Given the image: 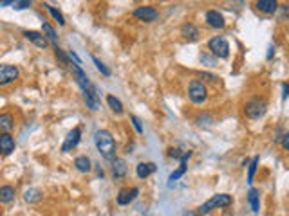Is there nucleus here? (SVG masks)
<instances>
[{
    "instance_id": "1",
    "label": "nucleus",
    "mask_w": 289,
    "mask_h": 216,
    "mask_svg": "<svg viewBox=\"0 0 289 216\" xmlns=\"http://www.w3.org/2000/svg\"><path fill=\"white\" fill-rule=\"evenodd\" d=\"M94 144L96 150L100 151L101 157L107 160H112L116 155V141L109 130H98L94 133Z\"/></svg>"
},
{
    "instance_id": "2",
    "label": "nucleus",
    "mask_w": 289,
    "mask_h": 216,
    "mask_svg": "<svg viewBox=\"0 0 289 216\" xmlns=\"http://www.w3.org/2000/svg\"><path fill=\"white\" fill-rule=\"evenodd\" d=\"M232 204H233L232 195L219 193V195H214L210 200H206L203 206L197 207V211L195 213H197L199 216H206V215H210V213L214 211V209H226V207H230Z\"/></svg>"
},
{
    "instance_id": "3",
    "label": "nucleus",
    "mask_w": 289,
    "mask_h": 216,
    "mask_svg": "<svg viewBox=\"0 0 289 216\" xmlns=\"http://www.w3.org/2000/svg\"><path fill=\"white\" fill-rule=\"evenodd\" d=\"M266 112H268V103H266L264 98H253L244 105V113H246V117L253 119V121L264 117Z\"/></svg>"
},
{
    "instance_id": "4",
    "label": "nucleus",
    "mask_w": 289,
    "mask_h": 216,
    "mask_svg": "<svg viewBox=\"0 0 289 216\" xmlns=\"http://www.w3.org/2000/svg\"><path fill=\"white\" fill-rule=\"evenodd\" d=\"M188 98L194 105H203L208 99V87L199 80L190 81L188 85Z\"/></svg>"
},
{
    "instance_id": "5",
    "label": "nucleus",
    "mask_w": 289,
    "mask_h": 216,
    "mask_svg": "<svg viewBox=\"0 0 289 216\" xmlns=\"http://www.w3.org/2000/svg\"><path fill=\"white\" fill-rule=\"evenodd\" d=\"M208 49L215 58H221V60H226V58L230 56V45H228L226 38L223 36L212 38L208 42Z\"/></svg>"
},
{
    "instance_id": "6",
    "label": "nucleus",
    "mask_w": 289,
    "mask_h": 216,
    "mask_svg": "<svg viewBox=\"0 0 289 216\" xmlns=\"http://www.w3.org/2000/svg\"><path fill=\"white\" fill-rule=\"evenodd\" d=\"M20 71L18 67L11 65V63H0V87L11 85L18 80Z\"/></svg>"
},
{
    "instance_id": "7",
    "label": "nucleus",
    "mask_w": 289,
    "mask_h": 216,
    "mask_svg": "<svg viewBox=\"0 0 289 216\" xmlns=\"http://www.w3.org/2000/svg\"><path fill=\"white\" fill-rule=\"evenodd\" d=\"M132 14H134V16H136V18H138V20L145 22V24L156 22L157 16H159L157 9H156V7H152V5H141V7H136Z\"/></svg>"
},
{
    "instance_id": "8",
    "label": "nucleus",
    "mask_w": 289,
    "mask_h": 216,
    "mask_svg": "<svg viewBox=\"0 0 289 216\" xmlns=\"http://www.w3.org/2000/svg\"><path fill=\"white\" fill-rule=\"evenodd\" d=\"M80 141H81V128H72L71 132H69V135L65 137V142H63V146H62V151L63 153L72 151L76 146L80 144Z\"/></svg>"
},
{
    "instance_id": "9",
    "label": "nucleus",
    "mask_w": 289,
    "mask_h": 216,
    "mask_svg": "<svg viewBox=\"0 0 289 216\" xmlns=\"http://www.w3.org/2000/svg\"><path fill=\"white\" fill-rule=\"evenodd\" d=\"M139 195V188H125L118 193V197H116V202L118 206H128L130 202H134Z\"/></svg>"
},
{
    "instance_id": "10",
    "label": "nucleus",
    "mask_w": 289,
    "mask_h": 216,
    "mask_svg": "<svg viewBox=\"0 0 289 216\" xmlns=\"http://www.w3.org/2000/svg\"><path fill=\"white\" fill-rule=\"evenodd\" d=\"M190 157H192V151H185V153L181 155V159H179V168H177L176 171H174V173H172L170 177H168V180H170V182H168V186H172V184L176 182V180H179L181 177H183V175L186 173V169H188L186 162H188Z\"/></svg>"
},
{
    "instance_id": "11",
    "label": "nucleus",
    "mask_w": 289,
    "mask_h": 216,
    "mask_svg": "<svg viewBox=\"0 0 289 216\" xmlns=\"http://www.w3.org/2000/svg\"><path fill=\"white\" fill-rule=\"evenodd\" d=\"M14 146H16V142H14V137L11 133H0V155H11L14 151Z\"/></svg>"
},
{
    "instance_id": "12",
    "label": "nucleus",
    "mask_w": 289,
    "mask_h": 216,
    "mask_svg": "<svg viewBox=\"0 0 289 216\" xmlns=\"http://www.w3.org/2000/svg\"><path fill=\"white\" fill-rule=\"evenodd\" d=\"M255 9L262 14H275L279 11V0H257Z\"/></svg>"
},
{
    "instance_id": "13",
    "label": "nucleus",
    "mask_w": 289,
    "mask_h": 216,
    "mask_svg": "<svg viewBox=\"0 0 289 216\" xmlns=\"http://www.w3.org/2000/svg\"><path fill=\"white\" fill-rule=\"evenodd\" d=\"M24 36L25 40H29V42L34 43L40 49H45L49 45L47 38L43 36V33H38V31H24Z\"/></svg>"
},
{
    "instance_id": "14",
    "label": "nucleus",
    "mask_w": 289,
    "mask_h": 216,
    "mask_svg": "<svg viewBox=\"0 0 289 216\" xmlns=\"http://www.w3.org/2000/svg\"><path fill=\"white\" fill-rule=\"evenodd\" d=\"M206 24L214 29H224L226 20H224V16L219 11H208L206 13Z\"/></svg>"
},
{
    "instance_id": "15",
    "label": "nucleus",
    "mask_w": 289,
    "mask_h": 216,
    "mask_svg": "<svg viewBox=\"0 0 289 216\" xmlns=\"http://www.w3.org/2000/svg\"><path fill=\"white\" fill-rule=\"evenodd\" d=\"M72 71H74V78H76V81H78V85L81 87V90H89L90 81H89V78H87L85 72H83V69H81L78 63H72Z\"/></svg>"
},
{
    "instance_id": "16",
    "label": "nucleus",
    "mask_w": 289,
    "mask_h": 216,
    "mask_svg": "<svg viewBox=\"0 0 289 216\" xmlns=\"http://www.w3.org/2000/svg\"><path fill=\"white\" fill-rule=\"evenodd\" d=\"M110 171H112L114 179H123L125 175H127V162L123 159H112Z\"/></svg>"
},
{
    "instance_id": "17",
    "label": "nucleus",
    "mask_w": 289,
    "mask_h": 216,
    "mask_svg": "<svg viewBox=\"0 0 289 216\" xmlns=\"http://www.w3.org/2000/svg\"><path fill=\"white\" fill-rule=\"evenodd\" d=\"M154 171H156V164H154V162H139V164L136 166V175H138V179L141 180L148 179Z\"/></svg>"
},
{
    "instance_id": "18",
    "label": "nucleus",
    "mask_w": 289,
    "mask_h": 216,
    "mask_svg": "<svg viewBox=\"0 0 289 216\" xmlns=\"http://www.w3.org/2000/svg\"><path fill=\"white\" fill-rule=\"evenodd\" d=\"M14 195H16V191L13 186H9V184L0 186V204H11L14 200Z\"/></svg>"
},
{
    "instance_id": "19",
    "label": "nucleus",
    "mask_w": 289,
    "mask_h": 216,
    "mask_svg": "<svg viewBox=\"0 0 289 216\" xmlns=\"http://www.w3.org/2000/svg\"><path fill=\"white\" fill-rule=\"evenodd\" d=\"M42 33H43V36L47 38V42H51L54 47H58V34H56V31H54V27H52L49 22H45V20L42 22Z\"/></svg>"
},
{
    "instance_id": "20",
    "label": "nucleus",
    "mask_w": 289,
    "mask_h": 216,
    "mask_svg": "<svg viewBox=\"0 0 289 216\" xmlns=\"http://www.w3.org/2000/svg\"><path fill=\"white\" fill-rule=\"evenodd\" d=\"M14 128V117L11 113H0V133H9Z\"/></svg>"
},
{
    "instance_id": "21",
    "label": "nucleus",
    "mask_w": 289,
    "mask_h": 216,
    "mask_svg": "<svg viewBox=\"0 0 289 216\" xmlns=\"http://www.w3.org/2000/svg\"><path fill=\"white\" fill-rule=\"evenodd\" d=\"M74 168L80 171V173H90V169H92V162L87 155H80L74 159Z\"/></svg>"
},
{
    "instance_id": "22",
    "label": "nucleus",
    "mask_w": 289,
    "mask_h": 216,
    "mask_svg": "<svg viewBox=\"0 0 289 216\" xmlns=\"http://www.w3.org/2000/svg\"><path fill=\"white\" fill-rule=\"evenodd\" d=\"M83 99H85V105L89 110H92V112H98L100 110V101H98V98H96V94H92V90H83Z\"/></svg>"
},
{
    "instance_id": "23",
    "label": "nucleus",
    "mask_w": 289,
    "mask_h": 216,
    "mask_svg": "<svg viewBox=\"0 0 289 216\" xmlns=\"http://www.w3.org/2000/svg\"><path fill=\"white\" fill-rule=\"evenodd\" d=\"M181 34H183L186 40H190V42H195V40L199 38V29L195 27L194 24H185L181 27Z\"/></svg>"
},
{
    "instance_id": "24",
    "label": "nucleus",
    "mask_w": 289,
    "mask_h": 216,
    "mask_svg": "<svg viewBox=\"0 0 289 216\" xmlns=\"http://www.w3.org/2000/svg\"><path fill=\"white\" fill-rule=\"evenodd\" d=\"M248 202H250V206H252L253 213L261 211V195H259V191H257L255 188H252L250 189V193H248Z\"/></svg>"
},
{
    "instance_id": "25",
    "label": "nucleus",
    "mask_w": 289,
    "mask_h": 216,
    "mask_svg": "<svg viewBox=\"0 0 289 216\" xmlns=\"http://www.w3.org/2000/svg\"><path fill=\"white\" fill-rule=\"evenodd\" d=\"M107 105H109V108L114 113H118V115L119 113H123V103H121L116 96H112V94L107 96Z\"/></svg>"
},
{
    "instance_id": "26",
    "label": "nucleus",
    "mask_w": 289,
    "mask_h": 216,
    "mask_svg": "<svg viewBox=\"0 0 289 216\" xmlns=\"http://www.w3.org/2000/svg\"><path fill=\"white\" fill-rule=\"evenodd\" d=\"M24 198H25V202H29V204L40 202V200H42V191H40V189H27Z\"/></svg>"
},
{
    "instance_id": "27",
    "label": "nucleus",
    "mask_w": 289,
    "mask_h": 216,
    "mask_svg": "<svg viewBox=\"0 0 289 216\" xmlns=\"http://www.w3.org/2000/svg\"><path fill=\"white\" fill-rule=\"evenodd\" d=\"M43 7H45V9H47L49 13H51V16H52L54 20H56L58 24H60V25H65V18H63V14L60 13V11H58L56 7H52L51 4H43Z\"/></svg>"
},
{
    "instance_id": "28",
    "label": "nucleus",
    "mask_w": 289,
    "mask_h": 216,
    "mask_svg": "<svg viewBox=\"0 0 289 216\" xmlns=\"http://www.w3.org/2000/svg\"><path fill=\"white\" fill-rule=\"evenodd\" d=\"M259 162H261V159H259V157H255L252 162H248V182H250V184H252L253 179H255L257 166H259Z\"/></svg>"
},
{
    "instance_id": "29",
    "label": "nucleus",
    "mask_w": 289,
    "mask_h": 216,
    "mask_svg": "<svg viewBox=\"0 0 289 216\" xmlns=\"http://www.w3.org/2000/svg\"><path fill=\"white\" fill-rule=\"evenodd\" d=\"M31 5H33V0H13V2H11V7H13L14 11L27 9Z\"/></svg>"
},
{
    "instance_id": "30",
    "label": "nucleus",
    "mask_w": 289,
    "mask_h": 216,
    "mask_svg": "<svg viewBox=\"0 0 289 216\" xmlns=\"http://www.w3.org/2000/svg\"><path fill=\"white\" fill-rule=\"evenodd\" d=\"M92 61H94L96 69H98V71H100L103 76H107V78H109V76H110V69H109V67L105 65L103 61H100V60H98V58H96V56H92Z\"/></svg>"
},
{
    "instance_id": "31",
    "label": "nucleus",
    "mask_w": 289,
    "mask_h": 216,
    "mask_svg": "<svg viewBox=\"0 0 289 216\" xmlns=\"http://www.w3.org/2000/svg\"><path fill=\"white\" fill-rule=\"evenodd\" d=\"M54 54H56V58H58L60 61H62V63H65V65H71V58L67 56V54L62 51V49L54 47Z\"/></svg>"
},
{
    "instance_id": "32",
    "label": "nucleus",
    "mask_w": 289,
    "mask_h": 216,
    "mask_svg": "<svg viewBox=\"0 0 289 216\" xmlns=\"http://www.w3.org/2000/svg\"><path fill=\"white\" fill-rule=\"evenodd\" d=\"M130 121H132V124H134V128H136V132L138 133H143V126H141V121H139L136 115H130Z\"/></svg>"
},
{
    "instance_id": "33",
    "label": "nucleus",
    "mask_w": 289,
    "mask_h": 216,
    "mask_svg": "<svg viewBox=\"0 0 289 216\" xmlns=\"http://www.w3.org/2000/svg\"><path fill=\"white\" fill-rule=\"evenodd\" d=\"M181 155H183V153H181L177 148H168V157H172V159H181Z\"/></svg>"
},
{
    "instance_id": "34",
    "label": "nucleus",
    "mask_w": 289,
    "mask_h": 216,
    "mask_svg": "<svg viewBox=\"0 0 289 216\" xmlns=\"http://www.w3.org/2000/svg\"><path fill=\"white\" fill-rule=\"evenodd\" d=\"M280 139H282V148L288 151L289 150V133H284V135L280 137Z\"/></svg>"
},
{
    "instance_id": "35",
    "label": "nucleus",
    "mask_w": 289,
    "mask_h": 216,
    "mask_svg": "<svg viewBox=\"0 0 289 216\" xmlns=\"http://www.w3.org/2000/svg\"><path fill=\"white\" fill-rule=\"evenodd\" d=\"M288 94H289V85L282 83V99H288Z\"/></svg>"
},
{
    "instance_id": "36",
    "label": "nucleus",
    "mask_w": 289,
    "mask_h": 216,
    "mask_svg": "<svg viewBox=\"0 0 289 216\" xmlns=\"http://www.w3.org/2000/svg\"><path fill=\"white\" fill-rule=\"evenodd\" d=\"M69 58H71V60H74V63H78V65H81V60H80V58H78V54H76L74 51H71V52H69Z\"/></svg>"
},
{
    "instance_id": "37",
    "label": "nucleus",
    "mask_w": 289,
    "mask_h": 216,
    "mask_svg": "<svg viewBox=\"0 0 289 216\" xmlns=\"http://www.w3.org/2000/svg\"><path fill=\"white\" fill-rule=\"evenodd\" d=\"M201 78H206L208 81H217V80H219V78H215V76L208 74V72H203V74H201Z\"/></svg>"
},
{
    "instance_id": "38",
    "label": "nucleus",
    "mask_w": 289,
    "mask_h": 216,
    "mask_svg": "<svg viewBox=\"0 0 289 216\" xmlns=\"http://www.w3.org/2000/svg\"><path fill=\"white\" fill-rule=\"evenodd\" d=\"M13 0H0V5H11Z\"/></svg>"
},
{
    "instance_id": "39",
    "label": "nucleus",
    "mask_w": 289,
    "mask_h": 216,
    "mask_svg": "<svg viewBox=\"0 0 289 216\" xmlns=\"http://www.w3.org/2000/svg\"><path fill=\"white\" fill-rule=\"evenodd\" d=\"M185 216H199V215H197V213H195V211H186V213H185Z\"/></svg>"
},
{
    "instance_id": "40",
    "label": "nucleus",
    "mask_w": 289,
    "mask_h": 216,
    "mask_svg": "<svg viewBox=\"0 0 289 216\" xmlns=\"http://www.w3.org/2000/svg\"><path fill=\"white\" fill-rule=\"evenodd\" d=\"M0 216H2V209H0Z\"/></svg>"
}]
</instances>
